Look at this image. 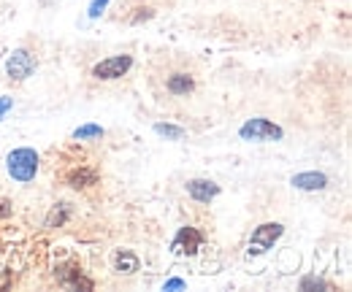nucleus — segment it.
<instances>
[{"label": "nucleus", "instance_id": "f257e3e1", "mask_svg": "<svg viewBox=\"0 0 352 292\" xmlns=\"http://www.w3.org/2000/svg\"><path fill=\"white\" fill-rule=\"evenodd\" d=\"M6 170H8V176H11L14 181H19V184L33 181L36 173H38V152L30 149V146H19V149L8 152V157H6Z\"/></svg>", "mask_w": 352, "mask_h": 292}, {"label": "nucleus", "instance_id": "f03ea898", "mask_svg": "<svg viewBox=\"0 0 352 292\" xmlns=\"http://www.w3.org/2000/svg\"><path fill=\"white\" fill-rule=\"evenodd\" d=\"M239 138L241 141H255V144H271V141H282L285 130L276 122L265 120V117H252L239 127Z\"/></svg>", "mask_w": 352, "mask_h": 292}, {"label": "nucleus", "instance_id": "7ed1b4c3", "mask_svg": "<svg viewBox=\"0 0 352 292\" xmlns=\"http://www.w3.org/2000/svg\"><path fill=\"white\" fill-rule=\"evenodd\" d=\"M133 68V54H111V57H103L100 63L92 65L89 76L95 82H117L122 76H128V71Z\"/></svg>", "mask_w": 352, "mask_h": 292}, {"label": "nucleus", "instance_id": "20e7f679", "mask_svg": "<svg viewBox=\"0 0 352 292\" xmlns=\"http://www.w3.org/2000/svg\"><path fill=\"white\" fill-rule=\"evenodd\" d=\"M285 236V225L282 222H263L252 230L250 236V257H258V254H265L268 249H274V244Z\"/></svg>", "mask_w": 352, "mask_h": 292}, {"label": "nucleus", "instance_id": "39448f33", "mask_svg": "<svg viewBox=\"0 0 352 292\" xmlns=\"http://www.w3.org/2000/svg\"><path fill=\"white\" fill-rule=\"evenodd\" d=\"M160 87H163V92L168 95V98H190L192 92H195V74L192 71H168V74H163V79H160Z\"/></svg>", "mask_w": 352, "mask_h": 292}, {"label": "nucleus", "instance_id": "423d86ee", "mask_svg": "<svg viewBox=\"0 0 352 292\" xmlns=\"http://www.w3.org/2000/svg\"><path fill=\"white\" fill-rule=\"evenodd\" d=\"M38 68V57L30 49H14V54L6 63V74L11 82H25L33 76V71Z\"/></svg>", "mask_w": 352, "mask_h": 292}, {"label": "nucleus", "instance_id": "0eeeda50", "mask_svg": "<svg viewBox=\"0 0 352 292\" xmlns=\"http://www.w3.org/2000/svg\"><path fill=\"white\" fill-rule=\"evenodd\" d=\"M184 190H187V195H190L195 203H212L222 192L220 184H214L212 179H190Z\"/></svg>", "mask_w": 352, "mask_h": 292}, {"label": "nucleus", "instance_id": "6e6552de", "mask_svg": "<svg viewBox=\"0 0 352 292\" xmlns=\"http://www.w3.org/2000/svg\"><path fill=\"white\" fill-rule=\"evenodd\" d=\"M201 244H204V236H201L195 227H182V230L176 233L171 249H174L176 254H187V257H192L195 251L201 249Z\"/></svg>", "mask_w": 352, "mask_h": 292}, {"label": "nucleus", "instance_id": "1a4fd4ad", "mask_svg": "<svg viewBox=\"0 0 352 292\" xmlns=\"http://www.w3.org/2000/svg\"><path fill=\"white\" fill-rule=\"evenodd\" d=\"M290 184L296 190H304V192H320V190L328 187V176L320 173V170H304V173H296L290 179Z\"/></svg>", "mask_w": 352, "mask_h": 292}, {"label": "nucleus", "instance_id": "9d476101", "mask_svg": "<svg viewBox=\"0 0 352 292\" xmlns=\"http://www.w3.org/2000/svg\"><path fill=\"white\" fill-rule=\"evenodd\" d=\"M65 181H68L74 190H87V187H95V184L100 181V176H98L95 168H74V170L65 176Z\"/></svg>", "mask_w": 352, "mask_h": 292}, {"label": "nucleus", "instance_id": "9b49d317", "mask_svg": "<svg viewBox=\"0 0 352 292\" xmlns=\"http://www.w3.org/2000/svg\"><path fill=\"white\" fill-rule=\"evenodd\" d=\"M114 271L117 273H125V276L135 273L138 271V257L133 251H117L114 254Z\"/></svg>", "mask_w": 352, "mask_h": 292}, {"label": "nucleus", "instance_id": "f8f14e48", "mask_svg": "<svg viewBox=\"0 0 352 292\" xmlns=\"http://www.w3.org/2000/svg\"><path fill=\"white\" fill-rule=\"evenodd\" d=\"M155 133L157 135H163V138H168V141H182L184 135H187V130L179 125H171V122H157L155 125Z\"/></svg>", "mask_w": 352, "mask_h": 292}, {"label": "nucleus", "instance_id": "ddd939ff", "mask_svg": "<svg viewBox=\"0 0 352 292\" xmlns=\"http://www.w3.org/2000/svg\"><path fill=\"white\" fill-rule=\"evenodd\" d=\"M74 138H76V141H92V138H103V127L87 122V125H82V127H76V130H74Z\"/></svg>", "mask_w": 352, "mask_h": 292}, {"label": "nucleus", "instance_id": "4468645a", "mask_svg": "<svg viewBox=\"0 0 352 292\" xmlns=\"http://www.w3.org/2000/svg\"><path fill=\"white\" fill-rule=\"evenodd\" d=\"M65 206H68V203H60V211L54 209L52 214H49V219H46V225H49V227H52L54 222H57V225H63V222L68 219V209H65Z\"/></svg>", "mask_w": 352, "mask_h": 292}, {"label": "nucleus", "instance_id": "2eb2a0df", "mask_svg": "<svg viewBox=\"0 0 352 292\" xmlns=\"http://www.w3.org/2000/svg\"><path fill=\"white\" fill-rule=\"evenodd\" d=\"M111 0H92L89 3V8H87V14H89V19H98L103 11H106V5H109Z\"/></svg>", "mask_w": 352, "mask_h": 292}, {"label": "nucleus", "instance_id": "dca6fc26", "mask_svg": "<svg viewBox=\"0 0 352 292\" xmlns=\"http://www.w3.org/2000/svg\"><path fill=\"white\" fill-rule=\"evenodd\" d=\"M11 109H14V98L3 95V98H0V120H3V117H6V114H8Z\"/></svg>", "mask_w": 352, "mask_h": 292}, {"label": "nucleus", "instance_id": "f3484780", "mask_svg": "<svg viewBox=\"0 0 352 292\" xmlns=\"http://www.w3.org/2000/svg\"><path fill=\"white\" fill-rule=\"evenodd\" d=\"M14 214V206H11V201L8 198H0V219H8Z\"/></svg>", "mask_w": 352, "mask_h": 292}, {"label": "nucleus", "instance_id": "a211bd4d", "mask_svg": "<svg viewBox=\"0 0 352 292\" xmlns=\"http://www.w3.org/2000/svg\"><path fill=\"white\" fill-rule=\"evenodd\" d=\"M184 287H187V284H184L182 279H171V282H166V284H163V290L166 292L168 290H184Z\"/></svg>", "mask_w": 352, "mask_h": 292}]
</instances>
